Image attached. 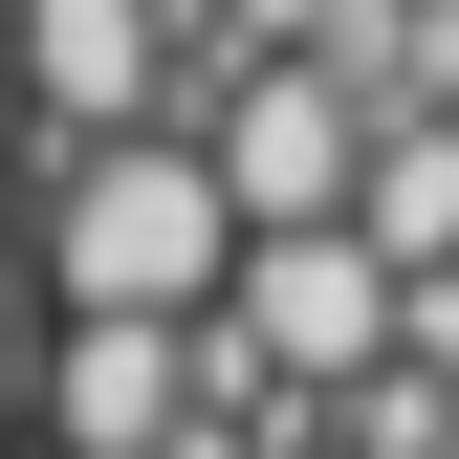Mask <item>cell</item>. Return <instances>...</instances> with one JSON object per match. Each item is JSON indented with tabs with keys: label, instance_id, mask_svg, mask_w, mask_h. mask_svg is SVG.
Here are the masks:
<instances>
[{
	"label": "cell",
	"instance_id": "obj_4",
	"mask_svg": "<svg viewBox=\"0 0 459 459\" xmlns=\"http://www.w3.org/2000/svg\"><path fill=\"white\" fill-rule=\"evenodd\" d=\"M22 109H44V153L176 132V0H22Z\"/></svg>",
	"mask_w": 459,
	"mask_h": 459
},
{
	"label": "cell",
	"instance_id": "obj_3",
	"mask_svg": "<svg viewBox=\"0 0 459 459\" xmlns=\"http://www.w3.org/2000/svg\"><path fill=\"white\" fill-rule=\"evenodd\" d=\"M197 176H219V219L241 241H307V219H351V153H372V109L328 88V66H197Z\"/></svg>",
	"mask_w": 459,
	"mask_h": 459
},
{
	"label": "cell",
	"instance_id": "obj_6",
	"mask_svg": "<svg viewBox=\"0 0 459 459\" xmlns=\"http://www.w3.org/2000/svg\"><path fill=\"white\" fill-rule=\"evenodd\" d=\"M351 241H372L394 284H459V109H416V132L351 153Z\"/></svg>",
	"mask_w": 459,
	"mask_h": 459
},
{
	"label": "cell",
	"instance_id": "obj_2",
	"mask_svg": "<svg viewBox=\"0 0 459 459\" xmlns=\"http://www.w3.org/2000/svg\"><path fill=\"white\" fill-rule=\"evenodd\" d=\"M197 328H219L263 394H307V416H328L351 372H394V263L351 241V219H307V241H241V263H219Z\"/></svg>",
	"mask_w": 459,
	"mask_h": 459
},
{
	"label": "cell",
	"instance_id": "obj_5",
	"mask_svg": "<svg viewBox=\"0 0 459 459\" xmlns=\"http://www.w3.org/2000/svg\"><path fill=\"white\" fill-rule=\"evenodd\" d=\"M176 416H197L176 328H44V437L66 459H176Z\"/></svg>",
	"mask_w": 459,
	"mask_h": 459
},
{
	"label": "cell",
	"instance_id": "obj_1",
	"mask_svg": "<svg viewBox=\"0 0 459 459\" xmlns=\"http://www.w3.org/2000/svg\"><path fill=\"white\" fill-rule=\"evenodd\" d=\"M219 263H241V219H219L197 132H88L66 176H44V284H66V328H197Z\"/></svg>",
	"mask_w": 459,
	"mask_h": 459
}]
</instances>
